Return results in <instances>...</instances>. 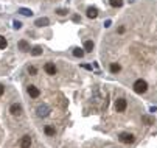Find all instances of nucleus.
Here are the masks:
<instances>
[{
    "label": "nucleus",
    "instance_id": "obj_1",
    "mask_svg": "<svg viewBox=\"0 0 157 148\" xmlns=\"http://www.w3.org/2000/svg\"><path fill=\"white\" fill-rule=\"evenodd\" d=\"M134 90H135L137 94H145L148 90V83L145 81V79H137V81L134 83Z\"/></svg>",
    "mask_w": 157,
    "mask_h": 148
},
{
    "label": "nucleus",
    "instance_id": "obj_2",
    "mask_svg": "<svg viewBox=\"0 0 157 148\" xmlns=\"http://www.w3.org/2000/svg\"><path fill=\"white\" fill-rule=\"evenodd\" d=\"M126 108H128V101H126L125 98H118V100L115 101V109H117V112H125Z\"/></svg>",
    "mask_w": 157,
    "mask_h": 148
},
{
    "label": "nucleus",
    "instance_id": "obj_3",
    "mask_svg": "<svg viewBox=\"0 0 157 148\" xmlns=\"http://www.w3.org/2000/svg\"><path fill=\"white\" fill-rule=\"evenodd\" d=\"M118 139H120L121 143H132L134 140H135V137H134L132 134H129V132H121Z\"/></svg>",
    "mask_w": 157,
    "mask_h": 148
},
{
    "label": "nucleus",
    "instance_id": "obj_4",
    "mask_svg": "<svg viewBox=\"0 0 157 148\" xmlns=\"http://www.w3.org/2000/svg\"><path fill=\"white\" fill-rule=\"evenodd\" d=\"M26 92H28V95L33 97V98H37V97L41 95V90L37 89L36 86H33V84H30L28 87H26Z\"/></svg>",
    "mask_w": 157,
    "mask_h": 148
},
{
    "label": "nucleus",
    "instance_id": "obj_5",
    "mask_svg": "<svg viewBox=\"0 0 157 148\" xmlns=\"http://www.w3.org/2000/svg\"><path fill=\"white\" fill-rule=\"evenodd\" d=\"M9 112L13 114V115H22V106L20 105H17V103H13L11 105V108H9Z\"/></svg>",
    "mask_w": 157,
    "mask_h": 148
},
{
    "label": "nucleus",
    "instance_id": "obj_6",
    "mask_svg": "<svg viewBox=\"0 0 157 148\" xmlns=\"http://www.w3.org/2000/svg\"><path fill=\"white\" fill-rule=\"evenodd\" d=\"M19 145H20V148H30L31 147V137L30 136H24L20 139V142H19Z\"/></svg>",
    "mask_w": 157,
    "mask_h": 148
},
{
    "label": "nucleus",
    "instance_id": "obj_7",
    "mask_svg": "<svg viewBox=\"0 0 157 148\" xmlns=\"http://www.w3.org/2000/svg\"><path fill=\"white\" fill-rule=\"evenodd\" d=\"M44 70L47 72L48 75H56V67H55V64H53V62H47V64H45Z\"/></svg>",
    "mask_w": 157,
    "mask_h": 148
},
{
    "label": "nucleus",
    "instance_id": "obj_8",
    "mask_svg": "<svg viewBox=\"0 0 157 148\" xmlns=\"http://www.w3.org/2000/svg\"><path fill=\"white\" fill-rule=\"evenodd\" d=\"M48 111H50V109H48V106H39V108H37V115H39V117H45V115H48Z\"/></svg>",
    "mask_w": 157,
    "mask_h": 148
},
{
    "label": "nucleus",
    "instance_id": "obj_9",
    "mask_svg": "<svg viewBox=\"0 0 157 148\" xmlns=\"http://www.w3.org/2000/svg\"><path fill=\"white\" fill-rule=\"evenodd\" d=\"M87 16H89L90 19H95L98 16V10L97 8H89L87 10Z\"/></svg>",
    "mask_w": 157,
    "mask_h": 148
},
{
    "label": "nucleus",
    "instance_id": "obj_10",
    "mask_svg": "<svg viewBox=\"0 0 157 148\" xmlns=\"http://www.w3.org/2000/svg\"><path fill=\"white\" fill-rule=\"evenodd\" d=\"M120 70H121V66H120V64H117V62H112V64H110V72H112V73H118Z\"/></svg>",
    "mask_w": 157,
    "mask_h": 148
},
{
    "label": "nucleus",
    "instance_id": "obj_11",
    "mask_svg": "<svg viewBox=\"0 0 157 148\" xmlns=\"http://www.w3.org/2000/svg\"><path fill=\"white\" fill-rule=\"evenodd\" d=\"M19 47H20L22 52H30V45L26 41H20V42H19Z\"/></svg>",
    "mask_w": 157,
    "mask_h": 148
},
{
    "label": "nucleus",
    "instance_id": "obj_12",
    "mask_svg": "<svg viewBox=\"0 0 157 148\" xmlns=\"http://www.w3.org/2000/svg\"><path fill=\"white\" fill-rule=\"evenodd\" d=\"M121 5H123V0H110V6L114 8H120Z\"/></svg>",
    "mask_w": 157,
    "mask_h": 148
},
{
    "label": "nucleus",
    "instance_id": "obj_13",
    "mask_svg": "<svg viewBox=\"0 0 157 148\" xmlns=\"http://www.w3.org/2000/svg\"><path fill=\"white\" fill-rule=\"evenodd\" d=\"M45 134L47 136H55V128H51V126H45Z\"/></svg>",
    "mask_w": 157,
    "mask_h": 148
},
{
    "label": "nucleus",
    "instance_id": "obj_14",
    "mask_svg": "<svg viewBox=\"0 0 157 148\" xmlns=\"http://www.w3.org/2000/svg\"><path fill=\"white\" fill-rule=\"evenodd\" d=\"M73 55L76 56V58H83V56H84V52L81 50V48H75V50H73Z\"/></svg>",
    "mask_w": 157,
    "mask_h": 148
},
{
    "label": "nucleus",
    "instance_id": "obj_15",
    "mask_svg": "<svg viewBox=\"0 0 157 148\" xmlns=\"http://www.w3.org/2000/svg\"><path fill=\"white\" fill-rule=\"evenodd\" d=\"M47 24H48V19H39V20L36 22L37 26H44V25H47Z\"/></svg>",
    "mask_w": 157,
    "mask_h": 148
},
{
    "label": "nucleus",
    "instance_id": "obj_16",
    "mask_svg": "<svg viewBox=\"0 0 157 148\" xmlns=\"http://www.w3.org/2000/svg\"><path fill=\"white\" fill-rule=\"evenodd\" d=\"M84 47H86L87 52H92V48H93V42H92V41H87V42L84 44Z\"/></svg>",
    "mask_w": 157,
    "mask_h": 148
},
{
    "label": "nucleus",
    "instance_id": "obj_17",
    "mask_svg": "<svg viewBox=\"0 0 157 148\" xmlns=\"http://www.w3.org/2000/svg\"><path fill=\"white\" fill-rule=\"evenodd\" d=\"M6 45H8L6 39H5L3 36H0V48H6Z\"/></svg>",
    "mask_w": 157,
    "mask_h": 148
},
{
    "label": "nucleus",
    "instance_id": "obj_18",
    "mask_svg": "<svg viewBox=\"0 0 157 148\" xmlns=\"http://www.w3.org/2000/svg\"><path fill=\"white\" fill-rule=\"evenodd\" d=\"M31 53H33V55H34V56H39V55H41V53H42V48H41V47H34Z\"/></svg>",
    "mask_w": 157,
    "mask_h": 148
},
{
    "label": "nucleus",
    "instance_id": "obj_19",
    "mask_svg": "<svg viewBox=\"0 0 157 148\" xmlns=\"http://www.w3.org/2000/svg\"><path fill=\"white\" fill-rule=\"evenodd\" d=\"M28 73H30V75H36V73H37L36 67H34V66H30V67H28Z\"/></svg>",
    "mask_w": 157,
    "mask_h": 148
},
{
    "label": "nucleus",
    "instance_id": "obj_20",
    "mask_svg": "<svg viewBox=\"0 0 157 148\" xmlns=\"http://www.w3.org/2000/svg\"><path fill=\"white\" fill-rule=\"evenodd\" d=\"M141 120H143L145 123H148V125H152V123H154V120H152L151 117H143V119H141Z\"/></svg>",
    "mask_w": 157,
    "mask_h": 148
},
{
    "label": "nucleus",
    "instance_id": "obj_21",
    "mask_svg": "<svg viewBox=\"0 0 157 148\" xmlns=\"http://www.w3.org/2000/svg\"><path fill=\"white\" fill-rule=\"evenodd\" d=\"M20 13L24 14V16H31V14H33L30 10H25V8H22V10H20Z\"/></svg>",
    "mask_w": 157,
    "mask_h": 148
},
{
    "label": "nucleus",
    "instance_id": "obj_22",
    "mask_svg": "<svg viewBox=\"0 0 157 148\" xmlns=\"http://www.w3.org/2000/svg\"><path fill=\"white\" fill-rule=\"evenodd\" d=\"M125 31H126V28H125L123 25H121V26H118V30H117V33H118V35H123Z\"/></svg>",
    "mask_w": 157,
    "mask_h": 148
},
{
    "label": "nucleus",
    "instance_id": "obj_23",
    "mask_svg": "<svg viewBox=\"0 0 157 148\" xmlns=\"http://www.w3.org/2000/svg\"><path fill=\"white\" fill-rule=\"evenodd\" d=\"M20 26H22V24H20V22H19V20H14V28H16V30H19Z\"/></svg>",
    "mask_w": 157,
    "mask_h": 148
},
{
    "label": "nucleus",
    "instance_id": "obj_24",
    "mask_svg": "<svg viewBox=\"0 0 157 148\" xmlns=\"http://www.w3.org/2000/svg\"><path fill=\"white\" fill-rule=\"evenodd\" d=\"M3 92H5V86H3V84H0V97L3 95Z\"/></svg>",
    "mask_w": 157,
    "mask_h": 148
}]
</instances>
